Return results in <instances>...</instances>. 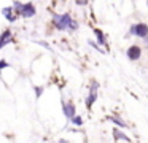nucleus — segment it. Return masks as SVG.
<instances>
[{
  "label": "nucleus",
  "mask_w": 148,
  "mask_h": 143,
  "mask_svg": "<svg viewBox=\"0 0 148 143\" xmlns=\"http://www.w3.org/2000/svg\"><path fill=\"white\" fill-rule=\"evenodd\" d=\"M115 137H116V138H123V140H126V142H129V138H127V137H126L123 132H119L118 129H115Z\"/></svg>",
  "instance_id": "11"
},
{
  "label": "nucleus",
  "mask_w": 148,
  "mask_h": 143,
  "mask_svg": "<svg viewBox=\"0 0 148 143\" xmlns=\"http://www.w3.org/2000/svg\"><path fill=\"white\" fill-rule=\"evenodd\" d=\"M59 143H69L67 140H59Z\"/></svg>",
  "instance_id": "17"
},
{
  "label": "nucleus",
  "mask_w": 148,
  "mask_h": 143,
  "mask_svg": "<svg viewBox=\"0 0 148 143\" xmlns=\"http://www.w3.org/2000/svg\"><path fill=\"white\" fill-rule=\"evenodd\" d=\"M70 121H72V122L75 124V126H81V124H83V119H81L80 116H75V118H72Z\"/></svg>",
  "instance_id": "13"
},
{
  "label": "nucleus",
  "mask_w": 148,
  "mask_h": 143,
  "mask_svg": "<svg viewBox=\"0 0 148 143\" xmlns=\"http://www.w3.org/2000/svg\"><path fill=\"white\" fill-rule=\"evenodd\" d=\"M34 14H35V6H34L32 3H24L21 16H23V18H32Z\"/></svg>",
  "instance_id": "4"
},
{
  "label": "nucleus",
  "mask_w": 148,
  "mask_h": 143,
  "mask_svg": "<svg viewBox=\"0 0 148 143\" xmlns=\"http://www.w3.org/2000/svg\"><path fill=\"white\" fill-rule=\"evenodd\" d=\"M23 5H24V3H21V2H14L13 3V6H14V11H16V13H19V14H21V11H23Z\"/></svg>",
  "instance_id": "10"
},
{
  "label": "nucleus",
  "mask_w": 148,
  "mask_h": 143,
  "mask_svg": "<svg viewBox=\"0 0 148 143\" xmlns=\"http://www.w3.org/2000/svg\"><path fill=\"white\" fill-rule=\"evenodd\" d=\"M62 110H64V114L69 118V119L75 118V105L72 103V102H67V103L62 105Z\"/></svg>",
  "instance_id": "6"
},
{
  "label": "nucleus",
  "mask_w": 148,
  "mask_h": 143,
  "mask_svg": "<svg viewBox=\"0 0 148 143\" xmlns=\"http://www.w3.org/2000/svg\"><path fill=\"white\" fill-rule=\"evenodd\" d=\"M108 119H110V121H113V122H115V124H118V126H121V127H126V124L123 122L121 119H118V118H113V116H110Z\"/></svg>",
  "instance_id": "12"
},
{
  "label": "nucleus",
  "mask_w": 148,
  "mask_h": 143,
  "mask_svg": "<svg viewBox=\"0 0 148 143\" xmlns=\"http://www.w3.org/2000/svg\"><path fill=\"white\" fill-rule=\"evenodd\" d=\"M143 40H145V46L148 48V37H147V38H143Z\"/></svg>",
  "instance_id": "16"
},
{
  "label": "nucleus",
  "mask_w": 148,
  "mask_h": 143,
  "mask_svg": "<svg viewBox=\"0 0 148 143\" xmlns=\"http://www.w3.org/2000/svg\"><path fill=\"white\" fill-rule=\"evenodd\" d=\"M147 5H148V3H147Z\"/></svg>",
  "instance_id": "18"
},
{
  "label": "nucleus",
  "mask_w": 148,
  "mask_h": 143,
  "mask_svg": "<svg viewBox=\"0 0 148 143\" xmlns=\"http://www.w3.org/2000/svg\"><path fill=\"white\" fill-rule=\"evenodd\" d=\"M7 67H10V64H8L7 60H0V70L7 68Z\"/></svg>",
  "instance_id": "14"
},
{
  "label": "nucleus",
  "mask_w": 148,
  "mask_h": 143,
  "mask_svg": "<svg viewBox=\"0 0 148 143\" xmlns=\"http://www.w3.org/2000/svg\"><path fill=\"white\" fill-rule=\"evenodd\" d=\"M131 35H137V37L142 38H147L148 37V25L143 24V22H138V24L131 25Z\"/></svg>",
  "instance_id": "2"
},
{
  "label": "nucleus",
  "mask_w": 148,
  "mask_h": 143,
  "mask_svg": "<svg viewBox=\"0 0 148 143\" xmlns=\"http://www.w3.org/2000/svg\"><path fill=\"white\" fill-rule=\"evenodd\" d=\"M94 34H96V37H97V41H99L100 44H105V37H103L102 30H99V29H96V30H94Z\"/></svg>",
  "instance_id": "9"
},
{
  "label": "nucleus",
  "mask_w": 148,
  "mask_h": 143,
  "mask_svg": "<svg viewBox=\"0 0 148 143\" xmlns=\"http://www.w3.org/2000/svg\"><path fill=\"white\" fill-rule=\"evenodd\" d=\"M126 54H127V59L137 60V59H140V56H142V49H140V46L134 44V46H129V49Z\"/></svg>",
  "instance_id": "3"
},
{
  "label": "nucleus",
  "mask_w": 148,
  "mask_h": 143,
  "mask_svg": "<svg viewBox=\"0 0 148 143\" xmlns=\"http://www.w3.org/2000/svg\"><path fill=\"white\" fill-rule=\"evenodd\" d=\"M73 19L70 18L69 13H64V14H54L53 16V24L56 25V29L59 30H69L70 29V24Z\"/></svg>",
  "instance_id": "1"
},
{
  "label": "nucleus",
  "mask_w": 148,
  "mask_h": 143,
  "mask_svg": "<svg viewBox=\"0 0 148 143\" xmlns=\"http://www.w3.org/2000/svg\"><path fill=\"white\" fill-rule=\"evenodd\" d=\"M13 41V37H11V32L10 30H5L3 34H0V49L7 44H10Z\"/></svg>",
  "instance_id": "5"
},
{
  "label": "nucleus",
  "mask_w": 148,
  "mask_h": 143,
  "mask_svg": "<svg viewBox=\"0 0 148 143\" xmlns=\"http://www.w3.org/2000/svg\"><path fill=\"white\" fill-rule=\"evenodd\" d=\"M96 99H97V92H96V91H91L89 95H88V99H86V107H88V108L92 107V103L96 102Z\"/></svg>",
  "instance_id": "8"
},
{
  "label": "nucleus",
  "mask_w": 148,
  "mask_h": 143,
  "mask_svg": "<svg viewBox=\"0 0 148 143\" xmlns=\"http://www.w3.org/2000/svg\"><path fill=\"white\" fill-rule=\"evenodd\" d=\"M35 94H37V97H40V95L43 94V88H42V86H40V88L37 86V88H35Z\"/></svg>",
  "instance_id": "15"
},
{
  "label": "nucleus",
  "mask_w": 148,
  "mask_h": 143,
  "mask_svg": "<svg viewBox=\"0 0 148 143\" xmlns=\"http://www.w3.org/2000/svg\"><path fill=\"white\" fill-rule=\"evenodd\" d=\"M2 14H3L10 22H14V21H16V18H14V14H13V8H11V6H5V8L2 10Z\"/></svg>",
  "instance_id": "7"
}]
</instances>
